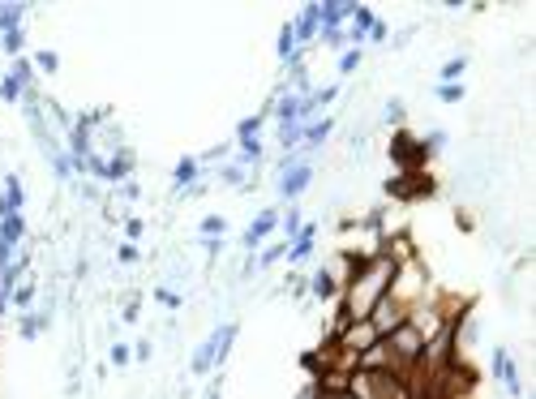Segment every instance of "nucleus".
Returning <instances> with one entry per match:
<instances>
[{
    "label": "nucleus",
    "instance_id": "obj_1",
    "mask_svg": "<svg viewBox=\"0 0 536 399\" xmlns=\"http://www.w3.org/2000/svg\"><path fill=\"white\" fill-rule=\"evenodd\" d=\"M391 279H395V257H391V254H373L369 262H356L352 279L339 288V292H343L339 327H348V322H361V318H369V310H373V305L386 297Z\"/></svg>",
    "mask_w": 536,
    "mask_h": 399
},
{
    "label": "nucleus",
    "instance_id": "obj_2",
    "mask_svg": "<svg viewBox=\"0 0 536 399\" xmlns=\"http://www.w3.org/2000/svg\"><path fill=\"white\" fill-rule=\"evenodd\" d=\"M26 86H30V65L22 57L14 60V73L0 82V100H9V103H17L22 95H26Z\"/></svg>",
    "mask_w": 536,
    "mask_h": 399
},
{
    "label": "nucleus",
    "instance_id": "obj_3",
    "mask_svg": "<svg viewBox=\"0 0 536 399\" xmlns=\"http://www.w3.org/2000/svg\"><path fill=\"white\" fill-rule=\"evenodd\" d=\"M310 181H313V168H310V163H300V159H297L292 168L283 172V185H279V194H283V198H300V194H305V185H310Z\"/></svg>",
    "mask_w": 536,
    "mask_h": 399
},
{
    "label": "nucleus",
    "instance_id": "obj_4",
    "mask_svg": "<svg viewBox=\"0 0 536 399\" xmlns=\"http://www.w3.org/2000/svg\"><path fill=\"white\" fill-rule=\"evenodd\" d=\"M275 228H279V211H262V215L254 219V224H249V232H245V245L254 249V245H262Z\"/></svg>",
    "mask_w": 536,
    "mask_h": 399
},
{
    "label": "nucleus",
    "instance_id": "obj_5",
    "mask_svg": "<svg viewBox=\"0 0 536 399\" xmlns=\"http://www.w3.org/2000/svg\"><path fill=\"white\" fill-rule=\"evenodd\" d=\"M494 373L510 386V395H523V386H520V378H515V365H510L507 348H498V352H494Z\"/></svg>",
    "mask_w": 536,
    "mask_h": 399
},
{
    "label": "nucleus",
    "instance_id": "obj_6",
    "mask_svg": "<svg viewBox=\"0 0 536 399\" xmlns=\"http://www.w3.org/2000/svg\"><path fill=\"white\" fill-rule=\"evenodd\" d=\"M391 155H395L399 163H412L416 155H425V142H412L408 133H395V142H391Z\"/></svg>",
    "mask_w": 536,
    "mask_h": 399
},
{
    "label": "nucleus",
    "instance_id": "obj_7",
    "mask_svg": "<svg viewBox=\"0 0 536 399\" xmlns=\"http://www.w3.org/2000/svg\"><path fill=\"white\" fill-rule=\"evenodd\" d=\"M318 26H322V22H318V5H310V9H305V14L297 17V26H292V35H297V43H300V39L310 43L313 35H318Z\"/></svg>",
    "mask_w": 536,
    "mask_h": 399
},
{
    "label": "nucleus",
    "instance_id": "obj_8",
    "mask_svg": "<svg viewBox=\"0 0 536 399\" xmlns=\"http://www.w3.org/2000/svg\"><path fill=\"white\" fill-rule=\"evenodd\" d=\"M22 236H26V219H22V215H5V219H0V241L17 245Z\"/></svg>",
    "mask_w": 536,
    "mask_h": 399
},
{
    "label": "nucleus",
    "instance_id": "obj_9",
    "mask_svg": "<svg viewBox=\"0 0 536 399\" xmlns=\"http://www.w3.org/2000/svg\"><path fill=\"white\" fill-rule=\"evenodd\" d=\"M313 297H322V300H331V297H339V284H335V275L331 271H318L313 275Z\"/></svg>",
    "mask_w": 536,
    "mask_h": 399
},
{
    "label": "nucleus",
    "instance_id": "obj_10",
    "mask_svg": "<svg viewBox=\"0 0 536 399\" xmlns=\"http://www.w3.org/2000/svg\"><path fill=\"white\" fill-rule=\"evenodd\" d=\"M279 57H283V60H292V65L300 60V43H297V35H292V26H283V30H279Z\"/></svg>",
    "mask_w": 536,
    "mask_h": 399
},
{
    "label": "nucleus",
    "instance_id": "obj_11",
    "mask_svg": "<svg viewBox=\"0 0 536 399\" xmlns=\"http://www.w3.org/2000/svg\"><path fill=\"white\" fill-rule=\"evenodd\" d=\"M22 14H26L22 5H0V30H5V35H9V30H22Z\"/></svg>",
    "mask_w": 536,
    "mask_h": 399
},
{
    "label": "nucleus",
    "instance_id": "obj_12",
    "mask_svg": "<svg viewBox=\"0 0 536 399\" xmlns=\"http://www.w3.org/2000/svg\"><path fill=\"white\" fill-rule=\"evenodd\" d=\"M331 129H335V121H331V116H322V121H313V125L305 129V142H310V146L326 142V138H331Z\"/></svg>",
    "mask_w": 536,
    "mask_h": 399
},
{
    "label": "nucleus",
    "instance_id": "obj_13",
    "mask_svg": "<svg viewBox=\"0 0 536 399\" xmlns=\"http://www.w3.org/2000/svg\"><path fill=\"white\" fill-rule=\"evenodd\" d=\"M194 176H198V159H181L176 172H172V181H176V185H194Z\"/></svg>",
    "mask_w": 536,
    "mask_h": 399
},
{
    "label": "nucleus",
    "instance_id": "obj_14",
    "mask_svg": "<svg viewBox=\"0 0 536 399\" xmlns=\"http://www.w3.org/2000/svg\"><path fill=\"white\" fill-rule=\"evenodd\" d=\"M129 168H133V159H129V151H121V159H112L103 176H108V181H125V176H129Z\"/></svg>",
    "mask_w": 536,
    "mask_h": 399
},
{
    "label": "nucleus",
    "instance_id": "obj_15",
    "mask_svg": "<svg viewBox=\"0 0 536 399\" xmlns=\"http://www.w3.org/2000/svg\"><path fill=\"white\" fill-rule=\"evenodd\" d=\"M464 69H468V57H451L447 65H442V82H455Z\"/></svg>",
    "mask_w": 536,
    "mask_h": 399
},
{
    "label": "nucleus",
    "instance_id": "obj_16",
    "mask_svg": "<svg viewBox=\"0 0 536 399\" xmlns=\"http://www.w3.org/2000/svg\"><path fill=\"white\" fill-rule=\"evenodd\" d=\"M202 236H206V241L224 236V219H219V215H206V219H202Z\"/></svg>",
    "mask_w": 536,
    "mask_h": 399
},
{
    "label": "nucleus",
    "instance_id": "obj_17",
    "mask_svg": "<svg viewBox=\"0 0 536 399\" xmlns=\"http://www.w3.org/2000/svg\"><path fill=\"white\" fill-rule=\"evenodd\" d=\"M437 100H442V103H459V100H464V86L442 82V86H437Z\"/></svg>",
    "mask_w": 536,
    "mask_h": 399
},
{
    "label": "nucleus",
    "instance_id": "obj_18",
    "mask_svg": "<svg viewBox=\"0 0 536 399\" xmlns=\"http://www.w3.org/2000/svg\"><path fill=\"white\" fill-rule=\"evenodd\" d=\"M257 129H262V116H249V121H240L236 138H240V142H249V138H257Z\"/></svg>",
    "mask_w": 536,
    "mask_h": 399
},
{
    "label": "nucleus",
    "instance_id": "obj_19",
    "mask_svg": "<svg viewBox=\"0 0 536 399\" xmlns=\"http://www.w3.org/2000/svg\"><path fill=\"white\" fill-rule=\"evenodd\" d=\"M257 155H262V142H257V138L240 142V159H245V163H257Z\"/></svg>",
    "mask_w": 536,
    "mask_h": 399
},
{
    "label": "nucleus",
    "instance_id": "obj_20",
    "mask_svg": "<svg viewBox=\"0 0 536 399\" xmlns=\"http://www.w3.org/2000/svg\"><path fill=\"white\" fill-rule=\"evenodd\" d=\"M35 65H39L43 73H57L60 69V57H57V52H39V57H35Z\"/></svg>",
    "mask_w": 536,
    "mask_h": 399
},
{
    "label": "nucleus",
    "instance_id": "obj_21",
    "mask_svg": "<svg viewBox=\"0 0 536 399\" xmlns=\"http://www.w3.org/2000/svg\"><path fill=\"white\" fill-rule=\"evenodd\" d=\"M356 65H361V47H348V52H343V60H339V73H352Z\"/></svg>",
    "mask_w": 536,
    "mask_h": 399
},
{
    "label": "nucleus",
    "instance_id": "obj_22",
    "mask_svg": "<svg viewBox=\"0 0 536 399\" xmlns=\"http://www.w3.org/2000/svg\"><path fill=\"white\" fill-rule=\"evenodd\" d=\"M5 52H9V57L22 52V30H9V35H5Z\"/></svg>",
    "mask_w": 536,
    "mask_h": 399
},
{
    "label": "nucleus",
    "instance_id": "obj_23",
    "mask_svg": "<svg viewBox=\"0 0 536 399\" xmlns=\"http://www.w3.org/2000/svg\"><path fill=\"white\" fill-rule=\"evenodd\" d=\"M14 300H17V305H22V310H26L30 300H35V284H22V288H14Z\"/></svg>",
    "mask_w": 536,
    "mask_h": 399
},
{
    "label": "nucleus",
    "instance_id": "obj_24",
    "mask_svg": "<svg viewBox=\"0 0 536 399\" xmlns=\"http://www.w3.org/2000/svg\"><path fill=\"white\" fill-rule=\"evenodd\" d=\"M386 121H391V125H404V103L399 100L386 103Z\"/></svg>",
    "mask_w": 536,
    "mask_h": 399
},
{
    "label": "nucleus",
    "instance_id": "obj_25",
    "mask_svg": "<svg viewBox=\"0 0 536 399\" xmlns=\"http://www.w3.org/2000/svg\"><path fill=\"white\" fill-rule=\"evenodd\" d=\"M297 399H322V383H318V378H313V383H305Z\"/></svg>",
    "mask_w": 536,
    "mask_h": 399
},
{
    "label": "nucleus",
    "instance_id": "obj_26",
    "mask_svg": "<svg viewBox=\"0 0 536 399\" xmlns=\"http://www.w3.org/2000/svg\"><path fill=\"white\" fill-rule=\"evenodd\" d=\"M121 262H125V267L129 262H138V245H121Z\"/></svg>",
    "mask_w": 536,
    "mask_h": 399
},
{
    "label": "nucleus",
    "instance_id": "obj_27",
    "mask_svg": "<svg viewBox=\"0 0 536 399\" xmlns=\"http://www.w3.org/2000/svg\"><path fill=\"white\" fill-rule=\"evenodd\" d=\"M159 300H163V305H168V310H176V305H181V297H176V292H168V288H163V292H155Z\"/></svg>",
    "mask_w": 536,
    "mask_h": 399
},
{
    "label": "nucleus",
    "instance_id": "obj_28",
    "mask_svg": "<svg viewBox=\"0 0 536 399\" xmlns=\"http://www.w3.org/2000/svg\"><path fill=\"white\" fill-rule=\"evenodd\" d=\"M112 361H116V365H129V348H125V343H116V348H112Z\"/></svg>",
    "mask_w": 536,
    "mask_h": 399
},
{
    "label": "nucleus",
    "instance_id": "obj_29",
    "mask_svg": "<svg viewBox=\"0 0 536 399\" xmlns=\"http://www.w3.org/2000/svg\"><path fill=\"white\" fill-rule=\"evenodd\" d=\"M125 232L133 236V241H138V236H142V219H129V224H125Z\"/></svg>",
    "mask_w": 536,
    "mask_h": 399
},
{
    "label": "nucleus",
    "instance_id": "obj_30",
    "mask_svg": "<svg viewBox=\"0 0 536 399\" xmlns=\"http://www.w3.org/2000/svg\"><path fill=\"white\" fill-rule=\"evenodd\" d=\"M206 399H219V383H211V386H206Z\"/></svg>",
    "mask_w": 536,
    "mask_h": 399
}]
</instances>
